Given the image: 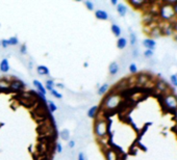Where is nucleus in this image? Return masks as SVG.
Masks as SVG:
<instances>
[{
  "mask_svg": "<svg viewBox=\"0 0 177 160\" xmlns=\"http://www.w3.org/2000/svg\"><path fill=\"white\" fill-rule=\"evenodd\" d=\"M0 47H1V42H0Z\"/></svg>",
  "mask_w": 177,
  "mask_h": 160,
  "instance_id": "nucleus-40",
  "label": "nucleus"
},
{
  "mask_svg": "<svg viewBox=\"0 0 177 160\" xmlns=\"http://www.w3.org/2000/svg\"><path fill=\"white\" fill-rule=\"evenodd\" d=\"M8 85H10V91H14V92H22L24 87H25V84L23 83V81L19 79H14L10 81Z\"/></svg>",
  "mask_w": 177,
  "mask_h": 160,
  "instance_id": "nucleus-4",
  "label": "nucleus"
},
{
  "mask_svg": "<svg viewBox=\"0 0 177 160\" xmlns=\"http://www.w3.org/2000/svg\"><path fill=\"white\" fill-rule=\"evenodd\" d=\"M55 87H58V89H64L65 85L63 83H55Z\"/></svg>",
  "mask_w": 177,
  "mask_h": 160,
  "instance_id": "nucleus-36",
  "label": "nucleus"
},
{
  "mask_svg": "<svg viewBox=\"0 0 177 160\" xmlns=\"http://www.w3.org/2000/svg\"><path fill=\"white\" fill-rule=\"evenodd\" d=\"M84 6L88 8V10H90V12H92V10H95V4H94L92 1H90V0H86V1L84 2Z\"/></svg>",
  "mask_w": 177,
  "mask_h": 160,
  "instance_id": "nucleus-23",
  "label": "nucleus"
},
{
  "mask_svg": "<svg viewBox=\"0 0 177 160\" xmlns=\"http://www.w3.org/2000/svg\"><path fill=\"white\" fill-rule=\"evenodd\" d=\"M128 70H129V72H130L131 74H135V73L137 72V65H135L134 63H130L129 67H128Z\"/></svg>",
  "mask_w": 177,
  "mask_h": 160,
  "instance_id": "nucleus-27",
  "label": "nucleus"
},
{
  "mask_svg": "<svg viewBox=\"0 0 177 160\" xmlns=\"http://www.w3.org/2000/svg\"><path fill=\"white\" fill-rule=\"evenodd\" d=\"M170 81L175 87H177V76L176 75H171L170 76Z\"/></svg>",
  "mask_w": 177,
  "mask_h": 160,
  "instance_id": "nucleus-29",
  "label": "nucleus"
},
{
  "mask_svg": "<svg viewBox=\"0 0 177 160\" xmlns=\"http://www.w3.org/2000/svg\"><path fill=\"white\" fill-rule=\"evenodd\" d=\"M10 63H8L7 58H3L1 61H0V72L1 73H7L10 71Z\"/></svg>",
  "mask_w": 177,
  "mask_h": 160,
  "instance_id": "nucleus-10",
  "label": "nucleus"
},
{
  "mask_svg": "<svg viewBox=\"0 0 177 160\" xmlns=\"http://www.w3.org/2000/svg\"><path fill=\"white\" fill-rule=\"evenodd\" d=\"M47 106H48V110L50 111V113H54L58 110V106L53 101H47Z\"/></svg>",
  "mask_w": 177,
  "mask_h": 160,
  "instance_id": "nucleus-19",
  "label": "nucleus"
},
{
  "mask_svg": "<svg viewBox=\"0 0 177 160\" xmlns=\"http://www.w3.org/2000/svg\"><path fill=\"white\" fill-rule=\"evenodd\" d=\"M119 104V98L115 95H111L108 99L105 100V105L108 107V109H113L115 107H117V105Z\"/></svg>",
  "mask_w": 177,
  "mask_h": 160,
  "instance_id": "nucleus-5",
  "label": "nucleus"
},
{
  "mask_svg": "<svg viewBox=\"0 0 177 160\" xmlns=\"http://www.w3.org/2000/svg\"><path fill=\"white\" fill-rule=\"evenodd\" d=\"M108 89H110V84H108V83H103V84L100 85V86L98 87V91H97L98 95L99 96L104 95V94L108 91Z\"/></svg>",
  "mask_w": 177,
  "mask_h": 160,
  "instance_id": "nucleus-16",
  "label": "nucleus"
},
{
  "mask_svg": "<svg viewBox=\"0 0 177 160\" xmlns=\"http://www.w3.org/2000/svg\"><path fill=\"white\" fill-rule=\"evenodd\" d=\"M84 65L87 68V67H88V65H89V63H84Z\"/></svg>",
  "mask_w": 177,
  "mask_h": 160,
  "instance_id": "nucleus-39",
  "label": "nucleus"
},
{
  "mask_svg": "<svg viewBox=\"0 0 177 160\" xmlns=\"http://www.w3.org/2000/svg\"><path fill=\"white\" fill-rule=\"evenodd\" d=\"M128 3L131 4L132 6H134L135 8H140V7H142L143 5H145V4H147V2H144V1H133V0H131V1H128Z\"/></svg>",
  "mask_w": 177,
  "mask_h": 160,
  "instance_id": "nucleus-21",
  "label": "nucleus"
},
{
  "mask_svg": "<svg viewBox=\"0 0 177 160\" xmlns=\"http://www.w3.org/2000/svg\"><path fill=\"white\" fill-rule=\"evenodd\" d=\"M0 42H1V47L2 48H7L8 47L7 39H2V40H0Z\"/></svg>",
  "mask_w": 177,
  "mask_h": 160,
  "instance_id": "nucleus-31",
  "label": "nucleus"
},
{
  "mask_svg": "<svg viewBox=\"0 0 177 160\" xmlns=\"http://www.w3.org/2000/svg\"><path fill=\"white\" fill-rule=\"evenodd\" d=\"M116 10H117V13L120 17H125L126 14H127V7L124 3H118L117 6H116Z\"/></svg>",
  "mask_w": 177,
  "mask_h": 160,
  "instance_id": "nucleus-9",
  "label": "nucleus"
},
{
  "mask_svg": "<svg viewBox=\"0 0 177 160\" xmlns=\"http://www.w3.org/2000/svg\"><path fill=\"white\" fill-rule=\"evenodd\" d=\"M50 94H51L52 97L55 98V99H62V98H63V95L58 91H56V89H53V91H51V92H50Z\"/></svg>",
  "mask_w": 177,
  "mask_h": 160,
  "instance_id": "nucleus-25",
  "label": "nucleus"
},
{
  "mask_svg": "<svg viewBox=\"0 0 177 160\" xmlns=\"http://www.w3.org/2000/svg\"><path fill=\"white\" fill-rule=\"evenodd\" d=\"M94 131L98 138H103L106 134H108V130H106V122L103 120L96 121L95 126H94Z\"/></svg>",
  "mask_w": 177,
  "mask_h": 160,
  "instance_id": "nucleus-2",
  "label": "nucleus"
},
{
  "mask_svg": "<svg viewBox=\"0 0 177 160\" xmlns=\"http://www.w3.org/2000/svg\"><path fill=\"white\" fill-rule=\"evenodd\" d=\"M37 73L40 76H48L50 74V71L48 67H46L44 65H40L37 67Z\"/></svg>",
  "mask_w": 177,
  "mask_h": 160,
  "instance_id": "nucleus-11",
  "label": "nucleus"
},
{
  "mask_svg": "<svg viewBox=\"0 0 177 160\" xmlns=\"http://www.w3.org/2000/svg\"><path fill=\"white\" fill-rule=\"evenodd\" d=\"M20 53L22 54V55H25V54L27 53V47H26L25 44L21 45V47H20Z\"/></svg>",
  "mask_w": 177,
  "mask_h": 160,
  "instance_id": "nucleus-30",
  "label": "nucleus"
},
{
  "mask_svg": "<svg viewBox=\"0 0 177 160\" xmlns=\"http://www.w3.org/2000/svg\"><path fill=\"white\" fill-rule=\"evenodd\" d=\"M97 111H98V106H92L91 108H89L88 112H87V115H88V117L90 119H94V118L96 117V115H97Z\"/></svg>",
  "mask_w": 177,
  "mask_h": 160,
  "instance_id": "nucleus-18",
  "label": "nucleus"
},
{
  "mask_svg": "<svg viewBox=\"0 0 177 160\" xmlns=\"http://www.w3.org/2000/svg\"><path fill=\"white\" fill-rule=\"evenodd\" d=\"M0 26H1V24H0Z\"/></svg>",
  "mask_w": 177,
  "mask_h": 160,
  "instance_id": "nucleus-41",
  "label": "nucleus"
},
{
  "mask_svg": "<svg viewBox=\"0 0 177 160\" xmlns=\"http://www.w3.org/2000/svg\"><path fill=\"white\" fill-rule=\"evenodd\" d=\"M78 160H86V159H84V153L80 152L79 154H78Z\"/></svg>",
  "mask_w": 177,
  "mask_h": 160,
  "instance_id": "nucleus-35",
  "label": "nucleus"
},
{
  "mask_svg": "<svg viewBox=\"0 0 177 160\" xmlns=\"http://www.w3.org/2000/svg\"><path fill=\"white\" fill-rule=\"evenodd\" d=\"M143 46L146 48V50H151V51H153L155 48H156V42L151 38L145 39V40L143 41Z\"/></svg>",
  "mask_w": 177,
  "mask_h": 160,
  "instance_id": "nucleus-7",
  "label": "nucleus"
},
{
  "mask_svg": "<svg viewBox=\"0 0 177 160\" xmlns=\"http://www.w3.org/2000/svg\"><path fill=\"white\" fill-rule=\"evenodd\" d=\"M156 86L158 87L161 92H165V89L167 87V83H166L165 81H158V82L156 83Z\"/></svg>",
  "mask_w": 177,
  "mask_h": 160,
  "instance_id": "nucleus-26",
  "label": "nucleus"
},
{
  "mask_svg": "<svg viewBox=\"0 0 177 160\" xmlns=\"http://www.w3.org/2000/svg\"><path fill=\"white\" fill-rule=\"evenodd\" d=\"M32 83H34V86L37 89L38 93L40 94V96H46V95H47V91H46L45 86L43 85V83L41 82L40 80L34 79V81H32Z\"/></svg>",
  "mask_w": 177,
  "mask_h": 160,
  "instance_id": "nucleus-6",
  "label": "nucleus"
},
{
  "mask_svg": "<svg viewBox=\"0 0 177 160\" xmlns=\"http://www.w3.org/2000/svg\"><path fill=\"white\" fill-rule=\"evenodd\" d=\"M60 138L62 140H65V141H69L70 138V131L68 129H63L60 132Z\"/></svg>",
  "mask_w": 177,
  "mask_h": 160,
  "instance_id": "nucleus-17",
  "label": "nucleus"
},
{
  "mask_svg": "<svg viewBox=\"0 0 177 160\" xmlns=\"http://www.w3.org/2000/svg\"><path fill=\"white\" fill-rule=\"evenodd\" d=\"M119 65H118L116 61H113V63H110V65H108V72H110V74L111 76L116 75V74H118V72H119Z\"/></svg>",
  "mask_w": 177,
  "mask_h": 160,
  "instance_id": "nucleus-13",
  "label": "nucleus"
},
{
  "mask_svg": "<svg viewBox=\"0 0 177 160\" xmlns=\"http://www.w3.org/2000/svg\"><path fill=\"white\" fill-rule=\"evenodd\" d=\"M173 2H163L161 5L159 6L158 14L163 20L170 21L173 18H175V14H174L173 7H172Z\"/></svg>",
  "mask_w": 177,
  "mask_h": 160,
  "instance_id": "nucleus-1",
  "label": "nucleus"
},
{
  "mask_svg": "<svg viewBox=\"0 0 177 160\" xmlns=\"http://www.w3.org/2000/svg\"><path fill=\"white\" fill-rule=\"evenodd\" d=\"M44 86H45L46 91L51 92V91H53V89H55V82H54L53 79H47Z\"/></svg>",
  "mask_w": 177,
  "mask_h": 160,
  "instance_id": "nucleus-15",
  "label": "nucleus"
},
{
  "mask_svg": "<svg viewBox=\"0 0 177 160\" xmlns=\"http://www.w3.org/2000/svg\"><path fill=\"white\" fill-rule=\"evenodd\" d=\"M95 18L97 19V20L108 21V14L103 10H95Z\"/></svg>",
  "mask_w": 177,
  "mask_h": 160,
  "instance_id": "nucleus-8",
  "label": "nucleus"
},
{
  "mask_svg": "<svg viewBox=\"0 0 177 160\" xmlns=\"http://www.w3.org/2000/svg\"><path fill=\"white\" fill-rule=\"evenodd\" d=\"M111 3L113 4V5H116V6H117V4L119 3V2H118L117 0H111Z\"/></svg>",
  "mask_w": 177,
  "mask_h": 160,
  "instance_id": "nucleus-38",
  "label": "nucleus"
},
{
  "mask_svg": "<svg viewBox=\"0 0 177 160\" xmlns=\"http://www.w3.org/2000/svg\"><path fill=\"white\" fill-rule=\"evenodd\" d=\"M18 43H19V39L17 36H10V39H7L8 46H17Z\"/></svg>",
  "mask_w": 177,
  "mask_h": 160,
  "instance_id": "nucleus-22",
  "label": "nucleus"
},
{
  "mask_svg": "<svg viewBox=\"0 0 177 160\" xmlns=\"http://www.w3.org/2000/svg\"><path fill=\"white\" fill-rule=\"evenodd\" d=\"M137 36H135V33H134V32H130V33H129V42H130V45H131V46H134L135 44H137Z\"/></svg>",
  "mask_w": 177,
  "mask_h": 160,
  "instance_id": "nucleus-24",
  "label": "nucleus"
},
{
  "mask_svg": "<svg viewBox=\"0 0 177 160\" xmlns=\"http://www.w3.org/2000/svg\"><path fill=\"white\" fill-rule=\"evenodd\" d=\"M127 43H128L127 39L123 38V36H120V38L117 40V44H116V45H117L118 49L123 50V49H125V48H126V46H127Z\"/></svg>",
  "mask_w": 177,
  "mask_h": 160,
  "instance_id": "nucleus-12",
  "label": "nucleus"
},
{
  "mask_svg": "<svg viewBox=\"0 0 177 160\" xmlns=\"http://www.w3.org/2000/svg\"><path fill=\"white\" fill-rule=\"evenodd\" d=\"M164 103L170 110H177V97L174 94H168L164 98Z\"/></svg>",
  "mask_w": 177,
  "mask_h": 160,
  "instance_id": "nucleus-3",
  "label": "nucleus"
},
{
  "mask_svg": "<svg viewBox=\"0 0 177 160\" xmlns=\"http://www.w3.org/2000/svg\"><path fill=\"white\" fill-rule=\"evenodd\" d=\"M56 151H58V153L63 152V146L60 142H58V144H56Z\"/></svg>",
  "mask_w": 177,
  "mask_h": 160,
  "instance_id": "nucleus-32",
  "label": "nucleus"
},
{
  "mask_svg": "<svg viewBox=\"0 0 177 160\" xmlns=\"http://www.w3.org/2000/svg\"><path fill=\"white\" fill-rule=\"evenodd\" d=\"M111 32H113V34L115 36H117L118 39L121 36V34H122V30H121V27H120L118 24H111Z\"/></svg>",
  "mask_w": 177,
  "mask_h": 160,
  "instance_id": "nucleus-14",
  "label": "nucleus"
},
{
  "mask_svg": "<svg viewBox=\"0 0 177 160\" xmlns=\"http://www.w3.org/2000/svg\"><path fill=\"white\" fill-rule=\"evenodd\" d=\"M68 147H69L70 149H73L74 147H75V141H74V140H69V141H68Z\"/></svg>",
  "mask_w": 177,
  "mask_h": 160,
  "instance_id": "nucleus-34",
  "label": "nucleus"
},
{
  "mask_svg": "<svg viewBox=\"0 0 177 160\" xmlns=\"http://www.w3.org/2000/svg\"><path fill=\"white\" fill-rule=\"evenodd\" d=\"M153 54H154V52L151 51V50H145L144 53H143V55L145 56L146 58H151L152 56H153Z\"/></svg>",
  "mask_w": 177,
  "mask_h": 160,
  "instance_id": "nucleus-28",
  "label": "nucleus"
},
{
  "mask_svg": "<svg viewBox=\"0 0 177 160\" xmlns=\"http://www.w3.org/2000/svg\"><path fill=\"white\" fill-rule=\"evenodd\" d=\"M173 32L174 33H176L177 34V22L175 24H174V27H173Z\"/></svg>",
  "mask_w": 177,
  "mask_h": 160,
  "instance_id": "nucleus-37",
  "label": "nucleus"
},
{
  "mask_svg": "<svg viewBox=\"0 0 177 160\" xmlns=\"http://www.w3.org/2000/svg\"><path fill=\"white\" fill-rule=\"evenodd\" d=\"M106 160H118L116 153L111 149H108V151L106 152Z\"/></svg>",
  "mask_w": 177,
  "mask_h": 160,
  "instance_id": "nucleus-20",
  "label": "nucleus"
},
{
  "mask_svg": "<svg viewBox=\"0 0 177 160\" xmlns=\"http://www.w3.org/2000/svg\"><path fill=\"white\" fill-rule=\"evenodd\" d=\"M172 7H173L174 14H175V17H177V1H174L173 4H172Z\"/></svg>",
  "mask_w": 177,
  "mask_h": 160,
  "instance_id": "nucleus-33",
  "label": "nucleus"
}]
</instances>
